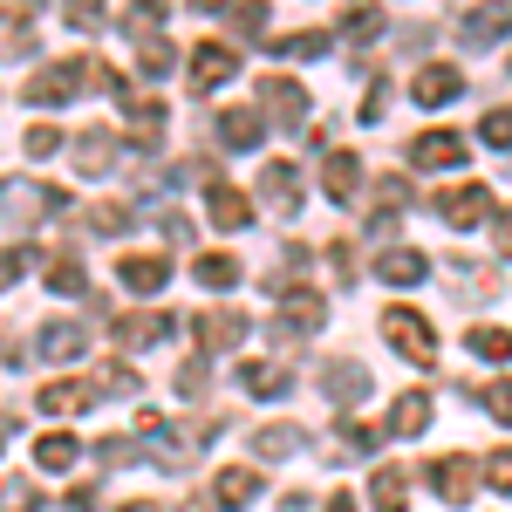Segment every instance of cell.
<instances>
[{"instance_id":"6da1fadb","label":"cell","mask_w":512,"mask_h":512,"mask_svg":"<svg viewBox=\"0 0 512 512\" xmlns=\"http://www.w3.org/2000/svg\"><path fill=\"white\" fill-rule=\"evenodd\" d=\"M117 69H103V62H89V55H76V62H48L41 76H28V103H69V96H89V89H117Z\"/></svg>"},{"instance_id":"7a4b0ae2","label":"cell","mask_w":512,"mask_h":512,"mask_svg":"<svg viewBox=\"0 0 512 512\" xmlns=\"http://www.w3.org/2000/svg\"><path fill=\"white\" fill-rule=\"evenodd\" d=\"M383 335L396 342L403 362H417V369H431V362H437V328L417 315V308H390V315H383Z\"/></svg>"},{"instance_id":"3957f363","label":"cell","mask_w":512,"mask_h":512,"mask_svg":"<svg viewBox=\"0 0 512 512\" xmlns=\"http://www.w3.org/2000/svg\"><path fill=\"white\" fill-rule=\"evenodd\" d=\"M239 76V55L233 48H219V41H205V48H192V96H205V89H219V82Z\"/></svg>"},{"instance_id":"277c9868","label":"cell","mask_w":512,"mask_h":512,"mask_svg":"<svg viewBox=\"0 0 512 512\" xmlns=\"http://www.w3.org/2000/svg\"><path fill=\"white\" fill-rule=\"evenodd\" d=\"M260 103L301 137V123H308V96H301V82H294V76H267V82H260Z\"/></svg>"},{"instance_id":"5b68a950","label":"cell","mask_w":512,"mask_h":512,"mask_svg":"<svg viewBox=\"0 0 512 512\" xmlns=\"http://www.w3.org/2000/svg\"><path fill=\"white\" fill-rule=\"evenodd\" d=\"M437 212H444L458 233H472V226H485V219H492V192H485V185H458V192H444V205H437Z\"/></svg>"},{"instance_id":"8992f818","label":"cell","mask_w":512,"mask_h":512,"mask_svg":"<svg viewBox=\"0 0 512 512\" xmlns=\"http://www.w3.org/2000/svg\"><path fill=\"white\" fill-rule=\"evenodd\" d=\"M458 89H465V76H458L451 62H431V69H417V76H410V96H417L424 110H444Z\"/></svg>"},{"instance_id":"52a82bcc","label":"cell","mask_w":512,"mask_h":512,"mask_svg":"<svg viewBox=\"0 0 512 512\" xmlns=\"http://www.w3.org/2000/svg\"><path fill=\"white\" fill-rule=\"evenodd\" d=\"M82 349H89V328L82 321H48V328H35V355H48V362H76Z\"/></svg>"},{"instance_id":"ba28073f","label":"cell","mask_w":512,"mask_h":512,"mask_svg":"<svg viewBox=\"0 0 512 512\" xmlns=\"http://www.w3.org/2000/svg\"><path fill=\"white\" fill-rule=\"evenodd\" d=\"M465 151H472V144H465L458 130H431V137H417V144H410L417 171H444V164H465Z\"/></svg>"},{"instance_id":"9c48e42d","label":"cell","mask_w":512,"mask_h":512,"mask_svg":"<svg viewBox=\"0 0 512 512\" xmlns=\"http://www.w3.org/2000/svg\"><path fill=\"white\" fill-rule=\"evenodd\" d=\"M458 28H465V41H472V48H492V41L512 35V7H506V0H485V7H478V14H465Z\"/></svg>"},{"instance_id":"30bf717a","label":"cell","mask_w":512,"mask_h":512,"mask_svg":"<svg viewBox=\"0 0 512 512\" xmlns=\"http://www.w3.org/2000/svg\"><path fill=\"white\" fill-rule=\"evenodd\" d=\"M321 185H328V198H335V205H349L355 185H362V158H355V151H328V164H321Z\"/></svg>"},{"instance_id":"8fae6325","label":"cell","mask_w":512,"mask_h":512,"mask_svg":"<svg viewBox=\"0 0 512 512\" xmlns=\"http://www.w3.org/2000/svg\"><path fill=\"white\" fill-rule=\"evenodd\" d=\"M431 485H437V499L465 506V499H472V485H478V472L465 465V458H437V465H431Z\"/></svg>"},{"instance_id":"7c38bea8","label":"cell","mask_w":512,"mask_h":512,"mask_svg":"<svg viewBox=\"0 0 512 512\" xmlns=\"http://www.w3.org/2000/svg\"><path fill=\"white\" fill-rule=\"evenodd\" d=\"M260 198L287 219V212L301 205V178H294V164H267V171H260Z\"/></svg>"},{"instance_id":"4fadbf2b","label":"cell","mask_w":512,"mask_h":512,"mask_svg":"<svg viewBox=\"0 0 512 512\" xmlns=\"http://www.w3.org/2000/svg\"><path fill=\"white\" fill-rule=\"evenodd\" d=\"M117 274H123V287H137V294H158L171 267H164V253H123Z\"/></svg>"},{"instance_id":"5bb4252c","label":"cell","mask_w":512,"mask_h":512,"mask_svg":"<svg viewBox=\"0 0 512 512\" xmlns=\"http://www.w3.org/2000/svg\"><path fill=\"white\" fill-rule=\"evenodd\" d=\"M253 492H260V472H253V465H226V472H219V485H212V499H219L226 512L253 506Z\"/></svg>"},{"instance_id":"9a60e30c","label":"cell","mask_w":512,"mask_h":512,"mask_svg":"<svg viewBox=\"0 0 512 512\" xmlns=\"http://www.w3.org/2000/svg\"><path fill=\"white\" fill-rule=\"evenodd\" d=\"M260 137H267L260 110H226V117H219V144H226V151H253Z\"/></svg>"},{"instance_id":"2e32d148","label":"cell","mask_w":512,"mask_h":512,"mask_svg":"<svg viewBox=\"0 0 512 512\" xmlns=\"http://www.w3.org/2000/svg\"><path fill=\"white\" fill-rule=\"evenodd\" d=\"M376 274L390 280V287H417V280L431 274V260H424V253H410V246H390V253L376 260Z\"/></svg>"},{"instance_id":"e0dca14e","label":"cell","mask_w":512,"mask_h":512,"mask_svg":"<svg viewBox=\"0 0 512 512\" xmlns=\"http://www.w3.org/2000/svg\"><path fill=\"white\" fill-rule=\"evenodd\" d=\"M321 383H328L335 403H362V396H369V369H362V362H328Z\"/></svg>"},{"instance_id":"ac0fdd59","label":"cell","mask_w":512,"mask_h":512,"mask_svg":"<svg viewBox=\"0 0 512 512\" xmlns=\"http://www.w3.org/2000/svg\"><path fill=\"white\" fill-rule=\"evenodd\" d=\"M287 451H308V431H301V424H267V431H253V458H287Z\"/></svg>"},{"instance_id":"d6986e66","label":"cell","mask_w":512,"mask_h":512,"mask_svg":"<svg viewBox=\"0 0 512 512\" xmlns=\"http://www.w3.org/2000/svg\"><path fill=\"white\" fill-rule=\"evenodd\" d=\"M110 335H117L123 349H144V342H164L171 335V315H123Z\"/></svg>"},{"instance_id":"ffe728a7","label":"cell","mask_w":512,"mask_h":512,"mask_svg":"<svg viewBox=\"0 0 512 512\" xmlns=\"http://www.w3.org/2000/svg\"><path fill=\"white\" fill-rule=\"evenodd\" d=\"M321 321H328V308H321L308 287H287V335H315Z\"/></svg>"},{"instance_id":"44dd1931","label":"cell","mask_w":512,"mask_h":512,"mask_svg":"<svg viewBox=\"0 0 512 512\" xmlns=\"http://www.w3.org/2000/svg\"><path fill=\"white\" fill-rule=\"evenodd\" d=\"M205 192H212V226H226V233H233V226H246V219H253L246 192H233V185H205Z\"/></svg>"},{"instance_id":"7402d4cb","label":"cell","mask_w":512,"mask_h":512,"mask_svg":"<svg viewBox=\"0 0 512 512\" xmlns=\"http://www.w3.org/2000/svg\"><path fill=\"white\" fill-rule=\"evenodd\" d=\"M342 35H349L355 48H362V41H376V35H383V7H376V0H349V14H342Z\"/></svg>"},{"instance_id":"603a6c76","label":"cell","mask_w":512,"mask_h":512,"mask_svg":"<svg viewBox=\"0 0 512 512\" xmlns=\"http://www.w3.org/2000/svg\"><path fill=\"white\" fill-rule=\"evenodd\" d=\"M82 403H89V383H48V390L35 396L41 417H69V410H82Z\"/></svg>"},{"instance_id":"cb8c5ba5","label":"cell","mask_w":512,"mask_h":512,"mask_svg":"<svg viewBox=\"0 0 512 512\" xmlns=\"http://www.w3.org/2000/svg\"><path fill=\"white\" fill-rule=\"evenodd\" d=\"M424 424H431V396H417V390H410V396H396V410H390V431H396V437H417Z\"/></svg>"},{"instance_id":"d4e9b609","label":"cell","mask_w":512,"mask_h":512,"mask_svg":"<svg viewBox=\"0 0 512 512\" xmlns=\"http://www.w3.org/2000/svg\"><path fill=\"white\" fill-rule=\"evenodd\" d=\"M76 458H82V444H76V437H62V431L35 444V465H41V472H69Z\"/></svg>"},{"instance_id":"484cf974","label":"cell","mask_w":512,"mask_h":512,"mask_svg":"<svg viewBox=\"0 0 512 512\" xmlns=\"http://www.w3.org/2000/svg\"><path fill=\"white\" fill-rule=\"evenodd\" d=\"M239 383H246L253 396H280L287 383H294V376H287L280 362H246V369H239Z\"/></svg>"},{"instance_id":"4316f807","label":"cell","mask_w":512,"mask_h":512,"mask_svg":"<svg viewBox=\"0 0 512 512\" xmlns=\"http://www.w3.org/2000/svg\"><path fill=\"white\" fill-rule=\"evenodd\" d=\"M0 512H48V499H41L21 472H14V478H0Z\"/></svg>"},{"instance_id":"83f0119b","label":"cell","mask_w":512,"mask_h":512,"mask_svg":"<svg viewBox=\"0 0 512 512\" xmlns=\"http://www.w3.org/2000/svg\"><path fill=\"white\" fill-rule=\"evenodd\" d=\"M123 28H130V41L158 35L164 28V0H130V7H123Z\"/></svg>"},{"instance_id":"f1b7e54d","label":"cell","mask_w":512,"mask_h":512,"mask_svg":"<svg viewBox=\"0 0 512 512\" xmlns=\"http://www.w3.org/2000/svg\"><path fill=\"white\" fill-rule=\"evenodd\" d=\"M403 485H410V478H403V465H383V472H376V485H369L376 512H403Z\"/></svg>"},{"instance_id":"f546056e","label":"cell","mask_w":512,"mask_h":512,"mask_svg":"<svg viewBox=\"0 0 512 512\" xmlns=\"http://www.w3.org/2000/svg\"><path fill=\"white\" fill-rule=\"evenodd\" d=\"M465 349L485 355V362H512V335H506V328H472V335H465Z\"/></svg>"},{"instance_id":"4dcf8cb0","label":"cell","mask_w":512,"mask_h":512,"mask_svg":"<svg viewBox=\"0 0 512 512\" xmlns=\"http://www.w3.org/2000/svg\"><path fill=\"white\" fill-rule=\"evenodd\" d=\"M110 151H117V144H110V130L76 137V164H82V171H110Z\"/></svg>"},{"instance_id":"1f68e13d","label":"cell","mask_w":512,"mask_h":512,"mask_svg":"<svg viewBox=\"0 0 512 512\" xmlns=\"http://www.w3.org/2000/svg\"><path fill=\"white\" fill-rule=\"evenodd\" d=\"M192 274L205 280V287H233V280H239V260H233V253H198Z\"/></svg>"},{"instance_id":"d6a6232c","label":"cell","mask_w":512,"mask_h":512,"mask_svg":"<svg viewBox=\"0 0 512 512\" xmlns=\"http://www.w3.org/2000/svg\"><path fill=\"white\" fill-rule=\"evenodd\" d=\"M274 55H301V62H315V55H328V35L321 28H301V35H280Z\"/></svg>"},{"instance_id":"836d02e7","label":"cell","mask_w":512,"mask_h":512,"mask_svg":"<svg viewBox=\"0 0 512 512\" xmlns=\"http://www.w3.org/2000/svg\"><path fill=\"white\" fill-rule=\"evenodd\" d=\"M239 335H246L239 315H205L198 321V342H212V349H226V342H239Z\"/></svg>"},{"instance_id":"e575fe53","label":"cell","mask_w":512,"mask_h":512,"mask_svg":"<svg viewBox=\"0 0 512 512\" xmlns=\"http://www.w3.org/2000/svg\"><path fill=\"white\" fill-rule=\"evenodd\" d=\"M48 287H55V294H89V274H82L76 260H55V267H48Z\"/></svg>"},{"instance_id":"d590c367","label":"cell","mask_w":512,"mask_h":512,"mask_svg":"<svg viewBox=\"0 0 512 512\" xmlns=\"http://www.w3.org/2000/svg\"><path fill=\"white\" fill-rule=\"evenodd\" d=\"M233 28L239 35H267V0H233Z\"/></svg>"},{"instance_id":"8d00e7d4","label":"cell","mask_w":512,"mask_h":512,"mask_svg":"<svg viewBox=\"0 0 512 512\" xmlns=\"http://www.w3.org/2000/svg\"><path fill=\"white\" fill-rule=\"evenodd\" d=\"M21 151H28V158H55V151H62V130H55V123H35V130L21 137Z\"/></svg>"},{"instance_id":"74e56055","label":"cell","mask_w":512,"mask_h":512,"mask_svg":"<svg viewBox=\"0 0 512 512\" xmlns=\"http://www.w3.org/2000/svg\"><path fill=\"white\" fill-rule=\"evenodd\" d=\"M137 62H144L151 76H164V69H171V41H164V35H144V41H137Z\"/></svg>"},{"instance_id":"f35d334b","label":"cell","mask_w":512,"mask_h":512,"mask_svg":"<svg viewBox=\"0 0 512 512\" xmlns=\"http://www.w3.org/2000/svg\"><path fill=\"white\" fill-rule=\"evenodd\" d=\"M478 137H485L492 151H512V110H492V117L478 123Z\"/></svg>"},{"instance_id":"ab89813d","label":"cell","mask_w":512,"mask_h":512,"mask_svg":"<svg viewBox=\"0 0 512 512\" xmlns=\"http://www.w3.org/2000/svg\"><path fill=\"white\" fill-rule=\"evenodd\" d=\"M130 226V205H89V233H123Z\"/></svg>"},{"instance_id":"60d3db41","label":"cell","mask_w":512,"mask_h":512,"mask_svg":"<svg viewBox=\"0 0 512 512\" xmlns=\"http://www.w3.org/2000/svg\"><path fill=\"white\" fill-rule=\"evenodd\" d=\"M62 14H69V28H103V0H62Z\"/></svg>"},{"instance_id":"b9f144b4","label":"cell","mask_w":512,"mask_h":512,"mask_svg":"<svg viewBox=\"0 0 512 512\" xmlns=\"http://www.w3.org/2000/svg\"><path fill=\"white\" fill-rule=\"evenodd\" d=\"M35 267V246H14V253H0V287H14V280Z\"/></svg>"},{"instance_id":"7bdbcfd3","label":"cell","mask_w":512,"mask_h":512,"mask_svg":"<svg viewBox=\"0 0 512 512\" xmlns=\"http://www.w3.org/2000/svg\"><path fill=\"white\" fill-rule=\"evenodd\" d=\"M485 485H492V492H512V444L485 458Z\"/></svg>"},{"instance_id":"ee69618b","label":"cell","mask_w":512,"mask_h":512,"mask_svg":"<svg viewBox=\"0 0 512 512\" xmlns=\"http://www.w3.org/2000/svg\"><path fill=\"white\" fill-rule=\"evenodd\" d=\"M485 410L499 417V424H512V383L499 376V383H485Z\"/></svg>"},{"instance_id":"f6af8a7d","label":"cell","mask_w":512,"mask_h":512,"mask_svg":"<svg viewBox=\"0 0 512 512\" xmlns=\"http://www.w3.org/2000/svg\"><path fill=\"white\" fill-rule=\"evenodd\" d=\"M205 383H212L205 362H185V369H178V390H185V396H205Z\"/></svg>"},{"instance_id":"bcb514c9","label":"cell","mask_w":512,"mask_h":512,"mask_svg":"<svg viewBox=\"0 0 512 512\" xmlns=\"http://www.w3.org/2000/svg\"><path fill=\"white\" fill-rule=\"evenodd\" d=\"M96 458H103V465H137V458H130V444H123V437H103V444H96Z\"/></svg>"},{"instance_id":"7dc6e473","label":"cell","mask_w":512,"mask_h":512,"mask_svg":"<svg viewBox=\"0 0 512 512\" xmlns=\"http://www.w3.org/2000/svg\"><path fill=\"white\" fill-rule=\"evenodd\" d=\"M96 499H103L96 478H89V485H69V512H96Z\"/></svg>"},{"instance_id":"c3c4849f","label":"cell","mask_w":512,"mask_h":512,"mask_svg":"<svg viewBox=\"0 0 512 512\" xmlns=\"http://www.w3.org/2000/svg\"><path fill=\"white\" fill-rule=\"evenodd\" d=\"M492 233H499V253H512V212H499V226H492Z\"/></svg>"},{"instance_id":"681fc988","label":"cell","mask_w":512,"mask_h":512,"mask_svg":"<svg viewBox=\"0 0 512 512\" xmlns=\"http://www.w3.org/2000/svg\"><path fill=\"white\" fill-rule=\"evenodd\" d=\"M0 7H14V14H41V0H0Z\"/></svg>"},{"instance_id":"f907efd6","label":"cell","mask_w":512,"mask_h":512,"mask_svg":"<svg viewBox=\"0 0 512 512\" xmlns=\"http://www.w3.org/2000/svg\"><path fill=\"white\" fill-rule=\"evenodd\" d=\"M328 512H355V499H349V492H335V499H328Z\"/></svg>"},{"instance_id":"816d5d0a","label":"cell","mask_w":512,"mask_h":512,"mask_svg":"<svg viewBox=\"0 0 512 512\" xmlns=\"http://www.w3.org/2000/svg\"><path fill=\"white\" fill-rule=\"evenodd\" d=\"M123 512H164V506H151V499H130V506H123Z\"/></svg>"},{"instance_id":"f5cc1de1","label":"cell","mask_w":512,"mask_h":512,"mask_svg":"<svg viewBox=\"0 0 512 512\" xmlns=\"http://www.w3.org/2000/svg\"><path fill=\"white\" fill-rule=\"evenodd\" d=\"M192 7H226V0H192Z\"/></svg>"}]
</instances>
